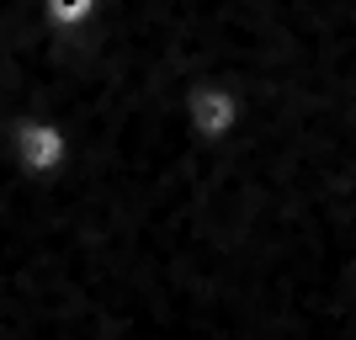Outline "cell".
Here are the masks:
<instances>
[{"instance_id": "1", "label": "cell", "mask_w": 356, "mask_h": 340, "mask_svg": "<svg viewBox=\"0 0 356 340\" xmlns=\"http://www.w3.org/2000/svg\"><path fill=\"white\" fill-rule=\"evenodd\" d=\"M22 144L32 149V154H27L32 170H54V165H59V154H64L59 128H48V122H22Z\"/></svg>"}, {"instance_id": "2", "label": "cell", "mask_w": 356, "mask_h": 340, "mask_svg": "<svg viewBox=\"0 0 356 340\" xmlns=\"http://www.w3.org/2000/svg\"><path fill=\"white\" fill-rule=\"evenodd\" d=\"M48 11L59 16V22H86V16H90V0H48Z\"/></svg>"}]
</instances>
